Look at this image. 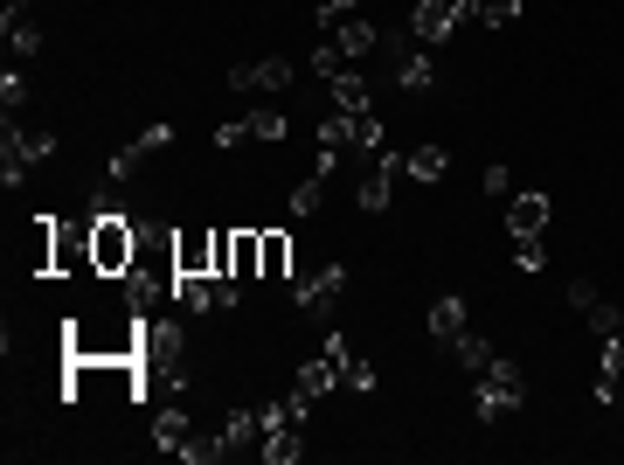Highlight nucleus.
<instances>
[{"label": "nucleus", "mask_w": 624, "mask_h": 465, "mask_svg": "<svg viewBox=\"0 0 624 465\" xmlns=\"http://www.w3.org/2000/svg\"><path fill=\"white\" fill-rule=\"evenodd\" d=\"M139 341H146V313L125 299V285L63 320V355L77 362H139Z\"/></svg>", "instance_id": "nucleus-1"}, {"label": "nucleus", "mask_w": 624, "mask_h": 465, "mask_svg": "<svg viewBox=\"0 0 624 465\" xmlns=\"http://www.w3.org/2000/svg\"><path fill=\"white\" fill-rule=\"evenodd\" d=\"M139 396H146L139 362H77V355H63V403H77L90 417H125Z\"/></svg>", "instance_id": "nucleus-2"}, {"label": "nucleus", "mask_w": 624, "mask_h": 465, "mask_svg": "<svg viewBox=\"0 0 624 465\" xmlns=\"http://www.w3.org/2000/svg\"><path fill=\"white\" fill-rule=\"evenodd\" d=\"M132 250H139V222L132 216H90V271L98 278H125Z\"/></svg>", "instance_id": "nucleus-3"}, {"label": "nucleus", "mask_w": 624, "mask_h": 465, "mask_svg": "<svg viewBox=\"0 0 624 465\" xmlns=\"http://www.w3.org/2000/svg\"><path fill=\"white\" fill-rule=\"evenodd\" d=\"M521 396H527V382H521V368L506 362V355H493L479 376H472V411H479L486 424L506 417V411H521Z\"/></svg>", "instance_id": "nucleus-4"}, {"label": "nucleus", "mask_w": 624, "mask_h": 465, "mask_svg": "<svg viewBox=\"0 0 624 465\" xmlns=\"http://www.w3.org/2000/svg\"><path fill=\"white\" fill-rule=\"evenodd\" d=\"M472 0H416L409 8V42H424V49H444L451 35H458V22H472Z\"/></svg>", "instance_id": "nucleus-5"}, {"label": "nucleus", "mask_w": 624, "mask_h": 465, "mask_svg": "<svg viewBox=\"0 0 624 465\" xmlns=\"http://www.w3.org/2000/svg\"><path fill=\"white\" fill-rule=\"evenodd\" d=\"M132 278H160V285H174V278H181V250H174V230H167V222H139Z\"/></svg>", "instance_id": "nucleus-6"}, {"label": "nucleus", "mask_w": 624, "mask_h": 465, "mask_svg": "<svg viewBox=\"0 0 624 465\" xmlns=\"http://www.w3.org/2000/svg\"><path fill=\"white\" fill-rule=\"evenodd\" d=\"M298 84V63L292 56H257V63H236L230 70V90H257V98H278V90Z\"/></svg>", "instance_id": "nucleus-7"}, {"label": "nucleus", "mask_w": 624, "mask_h": 465, "mask_svg": "<svg viewBox=\"0 0 624 465\" xmlns=\"http://www.w3.org/2000/svg\"><path fill=\"white\" fill-rule=\"evenodd\" d=\"M49 278H98V271H90V216H84V222H56Z\"/></svg>", "instance_id": "nucleus-8"}, {"label": "nucleus", "mask_w": 624, "mask_h": 465, "mask_svg": "<svg viewBox=\"0 0 624 465\" xmlns=\"http://www.w3.org/2000/svg\"><path fill=\"white\" fill-rule=\"evenodd\" d=\"M354 167H362V188H354L362 216H382L389 195H395V181H403V160H395V154H375V160H354Z\"/></svg>", "instance_id": "nucleus-9"}, {"label": "nucleus", "mask_w": 624, "mask_h": 465, "mask_svg": "<svg viewBox=\"0 0 624 465\" xmlns=\"http://www.w3.org/2000/svg\"><path fill=\"white\" fill-rule=\"evenodd\" d=\"M264 236V265H257V285H278V292H285L292 285V230H257Z\"/></svg>", "instance_id": "nucleus-10"}, {"label": "nucleus", "mask_w": 624, "mask_h": 465, "mask_svg": "<svg viewBox=\"0 0 624 465\" xmlns=\"http://www.w3.org/2000/svg\"><path fill=\"white\" fill-rule=\"evenodd\" d=\"M174 250H181V271H187V278H208V271H216V230H201V222L174 230Z\"/></svg>", "instance_id": "nucleus-11"}, {"label": "nucleus", "mask_w": 624, "mask_h": 465, "mask_svg": "<svg viewBox=\"0 0 624 465\" xmlns=\"http://www.w3.org/2000/svg\"><path fill=\"white\" fill-rule=\"evenodd\" d=\"M327 98H333V111H375V84L347 63V70H333V77H327Z\"/></svg>", "instance_id": "nucleus-12"}, {"label": "nucleus", "mask_w": 624, "mask_h": 465, "mask_svg": "<svg viewBox=\"0 0 624 465\" xmlns=\"http://www.w3.org/2000/svg\"><path fill=\"white\" fill-rule=\"evenodd\" d=\"M548 216H555V201H548V195H514V209H506V236H541Z\"/></svg>", "instance_id": "nucleus-13"}, {"label": "nucleus", "mask_w": 624, "mask_h": 465, "mask_svg": "<svg viewBox=\"0 0 624 465\" xmlns=\"http://www.w3.org/2000/svg\"><path fill=\"white\" fill-rule=\"evenodd\" d=\"M395 84H403V90H430V84H438V49L409 42V56H395Z\"/></svg>", "instance_id": "nucleus-14"}, {"label": "nucleus", "mask_w": 624, "mask_h": 465, "mask_svg": "<svg viewBox=\"0 0 624 465\" xmlns=\"http://www.w3.org/2000/svg\"><path fill=\"white\" fill-rule=\"evenodd\" d=\"M292 389H306L313 403H319V396H333V389H340V362L327 355V347H319L313 362H298V376H292Z\"/></svg>", "instance_id": "nucleus-15"}, {"label": "nucleus", "mask_w": 624, "mask_h": 465, "mask_svg": "<svg viewBox=\"0 0 624 465\" xmlns=\"http://www.w3.org/2000/svg\"><path fill=\"white\" fill-rule=\"evenodd\" d=\"M216 431H222V444H230V458H236V452H250V444L264 438V411H243V403H236V411L222 417Z\"/></svg>", "instance_id": "nucleus-16"}, {"label": "nucleus", "mask_w": 624, "mask_h": 465, "mask_svg": "<svg viewBox=\"0 0 624 465\" xmlns=\"http://www.w3.org/2000/svg\"><path fill=\"white\" fill-rule=\"evenodd\" d=\"M333 42H340V56L354 63V56H375V49H382V28H375V22H362V14H347V22L333 28Z\"/></svg>", "instance_id": "nucleus-17"}, {"label": "nucleus", "mask_w": 624, "mask_h": 465, "mask_svg": "<svg viewBox=\"0 0 624 465\" xmlns=\"http://www.w3.org/2000/svg\"><path fill=\"white\" fill-rule=\"evenodd\" d=\"M327 188H333V174H319V167H306V181L292 188V216H298V222H313L319 209H327Z\"/></svg>", "instance_id": "nucleus-18"}, {"label": "nucleus", "mask_w": 624, "mask_h": 465, "mask_svg": "<svg viewBox=\"0 0 624 465\" xmlns=\"http://www.w3.org/2000/svg\"><path fill=\"white\" fill-rule=\"evenodd\" d=\"M472 327V313H465V299H430V333H438V341H458V333Z\"/></svg>", "instance_id": "nucleus-19"}, {"label": "nucleus", "mask_w": 624, "mask_h": 465, "mask_svg": "<svg viewBox=\"0 0 624 465\" xmlns=\"http://www.w3.org/2000/svg\"><path fill=\"white\" fill-rule=\"evenodd\" d=\"M444 167H451V160H444V146H416V154L403 160V174L416 181V188H438V181H444Z\"/></svg>", "instance_id": "nucleus-20"}, {"label": "nucleus", "mask_w": 624, "mask_h": 465, "mask_svg": "<svg viewBox=\"0 0 624 465\" xmlns=\"http://www.w3.org/2000/svg\"><path fill=\"white\" fill-rule=\"evenodd\" d=\"M243 125H250V139H264V146H285L292 139V119L278 105H264V111H243Z\"/></svg>", "instance_id": "nucleus-21"}, {"label": "nucleus", "mask_w": 624, "mask_h": 465, "mask_svg": "<svg viewBox=\"0 0 624 465\" xmlns=\"http://www.w3.org/2000/svg\"><path fill=\"white\" fill-rule=\"evenodd\" d=\"M187 438H195V417L187 411H154V444L160 452H181Z\"/></svg>", "instance_id": "nucleus-22"}, {"label": "nucleus", "mask_w": 624, "mask_h": 465, "mask_svg": "<svg viewBox=\"0 0 624 465\" xmlns=\"http://www.w3.org/2000/svg\"><path fill=\"white\" fill-rule=\"evenodd\" d=\"M347 133H354V160L382 154V119H375V111H347Z\"/></svg>", "instance_id": "nucleus-23"}, {"label": "nucleus", "mask_w": 624, "mask_h": 465, "mask_svg": "<svg viewBox=\"0 0 624 465\" xmlns=\"http://www.w3.org/2000/svg\"><path fill=\"white\" fill-rule=\"evenodd\" d=\"M444 347H451V355H458V362L472 368V376H479V368H486V362H493V341H486V333H472V327L458 333V341H444Z\"/></svg>", "instance_id": "nucleus-24"}, {"label": "nucleus", "mask_w": 624, "mask_h": 465, "mask_svg": "<svg viewBox=\"0 0 624 465\" xmlns=\"http://www.w3.org/2000/svg\"><path fill=\"white\" fill-rule=\"evenodd\" d=\"M264 458H271V465H298V458H306V438H298V431H264Z\"/></svg>", "instance_id": "nucleus-25"}, {"label": "nucleus", "mask_w": 624, "mask_h": 465, "mask_svg": "<svg viewBox=\"0 0 624 465\" xmlns=\"http://www.w3.org/2000/svg\"><path fill=\"white\" fill-rule=\"evenodd\" d=\"M521 14H527V0H479V22L486 28H514Z\"/></svg>", "instance_id": "nucleus-26"}, {"label": "nucleus", "mask_w": 624, "mask_h": 465, "mask_svg": "<svg viewBox=\"0 0 624 465\" xmlns=\"http://www.w3.org/2000/svg\"><path fill=\"white\" fill-rule=\"evenodd\" d=\"M514 265H521L527 278L548 271V244H541V236H514Z\"/></svg>", "instance_id": "nucleus-27"}, {"label": "nucleus", "mask_w": 624, "mask_h": 465, "mask_svg": "<svg viewBox=\"0 0 624 465\" xmlns=\"http://www.w3.org/2000/svg\"><path fill=\"white\" fill-rule=\"evenodd\" d=\"M590 333H624V306L617 299H597L590 306Z\"/></svg>", "instance_id": "nucleus-28"}, {"label": "nucleus", "mask_w": 624, "mask_h": 465, "mask_svg": "<svg viewBox=\"0 0 624 465\" xmlns=\"http://www.w3.org/2000/svg\"><path fill=\"white\" fill-rule=\"evenodd\" d=\"M0 105H8V111L28 105V77H22V70H8V77H0Z\"/></svg>", "instance_id": "nucleus-29"}, {"label": "nucleus", "mask_w": 624, "mask_h": 465, "mask_svg": "<svg viewBox=\"0 0 624 465\" xmlns=\"http://www.w3.org/2000/svg\"><path fill=\"white\" fill-rule=\"evenodd\" d=\"M354 8H362V0H327V8H319V28H327V35H333V28H340V22H347V14H354Z\"/></svg>", "instance_id": "nucleus-30"}, {"label": "nucleus", "mask_w": 624, "mask_h": 465, "mask_svg": "<svg viewBox=\"0 0 624 465\" xmlns=\"http://www.w3.org/2000/svg\"><path fill=\"white\" fill-rule=\"evenodd\" d=\"M570 306H576V313L597 306V285H590V278H570Z\"/></svg>", "instance_id": "nucleus-31"}, {"label": "nucleus", "mask_w": 624, "mask_h": 465, "mask_svg": "<svg viewBox=\"0 0 624 465\" xmlns=\"http://www.w3.org/2000/svg\"><path fill=\"white\" fill-rule=\"evenodd\" d=\"M617 396H624V382H617Z\"/></svg>", "instance_id": "nucleus-32"}]
</instances>
